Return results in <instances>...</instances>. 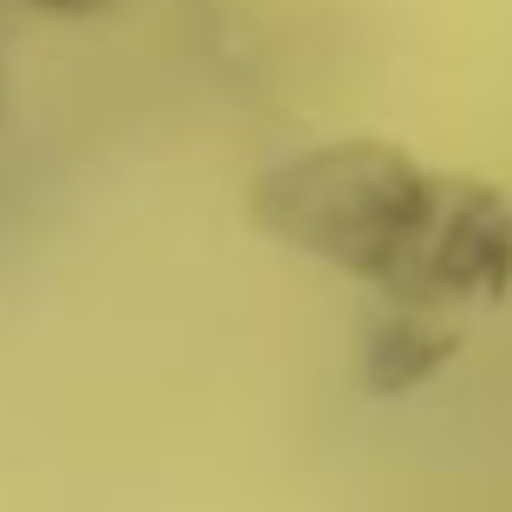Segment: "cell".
<instances>
[{
  "mask_svg": "<svg viewBox=\"0 0 512 512\" xmlns=\"http://www.w3.org/2000/svg\"><path fill=\"white\" fill-rule=\"evenodd\" d=\"M266 234L383 286L389 299H500L512 286V208L480 182L428 175L389 143H325L253 188Z\"/></svg>",
  "mask_w": 512,
  "mask_h": 512,
  "instance_id": "1",
  "label": "cell"
},
{
  "mask_svg": "<svg viewBox=\"0 0 512 512\" xmlns=\"http://www.w3.org/2000/svg\"><path fill=\"white\" fill-rule=\"evenodd\" d=\"M33 7H52V13H98V7H111V0H33Z\"/></svg>",
  "mask_w": 512,
  "mask_h": 512,
  "instance_id": "2",
  "label": "cell"
}]
</instances>
